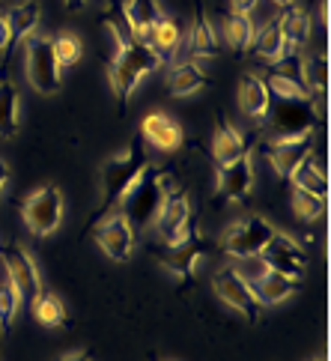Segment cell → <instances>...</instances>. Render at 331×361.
Listing matches in <instances>:
<instances>
[{
	"label": "cell",
	"mask_w": 331,
	"mask_h": 361,
	"mask_svg": "<svg viewBox=\"0 0 331 361\" xmlns=\"http://www.w3.org/2000/svg\"><path fill=\"white\" fill-rule=\"evenodd\" d=\"M257 4H260V0H230V12H242V16H251Z\"/></svg>",
	"instance_id": "cell-37"
},
{
	"label": "cell",
	"mask_w": 331,
	"mask_h": 361,
	"mask_svg": "<svg viewBox=\"0 0 331 361\" xmlns=\"http://www.w3.org/2000/svg\"><path fill=\"white\" fill-rule=\"evenodd\" d=\"M245 156H248V140L242 137V132L230 120H221L212 132V161L218 167H227Z\"/></svg>",
	"instance_id": "cell-18"
},
{
	"label": "cell",
	"mask_w": 331,
	"mask_h": 361,
	"mask_svg": "<svg viewBox=\"0 0 331 361\" xmlns=\"http://www.w3.org/2000/svg\"><path fill=\"white\" fill-rule=\"evenodd\" d=\"M292 212H296L301 221H320L323 212H325V200L311 195V191L296 188L292 191Z\"/></svg>",
	"instance_id": "cell-33"
},
{
	"label": "cell",
	"mask_w": 331,
	"mask_h": 361,
	"mask_svg": "<svg viewBox=\"0 0 331 361\" xmlns=\"http://www.w3.org/2000/svg\"><path fill=\"white\" fill-rule=\"evenodd\" d=\"M21 218L30 227L33 236L39 239L51 236L60 227V218H63V191L57 185H42L30 191V197L21 206Z\"/></svg>",
	"instance_id": "cell-9"
},
{
	"label": "cell",
	"mask_w": 331,
	"mask_h": 361,
	"mask_svg": "<svg viewBox=\"0 0 331 361\" xmlns=\"http://www.w3.org/2000/svg\"><path fill=\"white\" fill-rule=\"evenodd\" d=\"M87 6V0H66V9L69 12H78V9H84Z\"/></svg>",
	"instance_id": "cell-40"
},
{
	"label": "cell",
	"mask_w": 331,
	"mask_h": 361,
	"mask_svg": "<svg viewBox=\"0 0 331 361\" xmlns=\"http://www.w3.org/2000/svg\"><path fill=\"white\" fill-rule=\"evenodd\" d=\"M39 18H42V4H39V0H24V4L12 6V9L6 12L12 45L27 42L30 36H33V30L39 27Z\"/></svg>",
	"instance_id": "cell-22"
},
{
	"label": "cell",
	"mask_w": 331,
	"mask_h": 361,
	"mask_svg": "<svg viewBox=\"0 0 331 361\" xmlns=\"http://www.w3.org/2000/svg\"><path fill=\"white\" fill-rule=\"evenodd\" d=\"M218 54V36H215V27L206 16V9H197V18L191 21L188 33H182V48L176 60L185 57V60H206Z\"/></svg>",
	"instance_id": "cell-16"
},
{
	"label": "cell",
	"mask_w": 331,
	"mask_h": 361,
	"mask_svg": "<svg viewBox=\"0 0 331 361\" xmlns=\"http://www.w3.org/2000/svg\"><path fill=\"white\" fill-rule=\"evenodd\" d=\"M51 42H54V57L60 63V69H69V66H75V63L81 60V39L75 33L63 30Z\"/></svg>",
	"instance_id": "cell-32"
},
{
	"label": "cell",
	"mask_w": 331,
	"mask_h": 361,
	"mask_svg": "<svg viewBox=\"0 0 331 361\" xmlns=\"http://www.w3.org/2000/svg\"><path fill=\"white\" fill-rule=\"evenodd\" d=\"M149 167L146 159V144L141 135L132 137V144H125L117 156H111L101 167V203L96 215H108L113 206H120V200L129 195L132 185L141 179V173Z\"/></svg>",
	"instance_id": "cell-1"
},
{
	"label": "cell",
	"mask_w": 331,
	"mask_h": 361,
	"mask_svg": "<svg viewBox=\"0 0 331 361\" xmlns=\"http://www.w3.org/2000/svg\"><path fill=\"white\" fill-rule=\"evenodd\" d=\"M212 290L227 307H233V311L242 314L248 322H260L266 307L260 305L257 295H254L251 283L236 272V266H221L218 272L212 275Z\"/></svg>",
	"instance_id": "cell-8"
},
{
	"label": "cell",
	"mask_w": 331,
	"mask_h": 361,
	"mask_svg": "<svg viewBox=\"0 0 331 361\" xmlns=\"http://www.w3.org/2000/svg\"><path fill=\"white\" fill-rule=\"evenodd\" d=\"M316 96L311 99H272L266 123L272 126L275 137H301L313 135L316 126Z\"/></svg>",
	"instance_id": "cell-5"
},
{
	"label": "cell",
	"mask_w": 331,
	"mask_h": 361,
	"mask_svg": "<svg viewBox=\"0 0 331 361\" xmlns=\"http://www.w3.org/2000/svg\"><path fill=\"white\" fill-rule=\"evenodd\" d=\"M18 128H21L18 87L6 78V81H0V137H15Z\"/></svg>",
	"instance_id": "cell-24"
},
{
	"label": "cell",
	"mask_w": 331,
	"mask_h": 361,
	"mask_svg": "<svg viewBox=\"0 0 331 361\" xmlns=\"http://www.w3.org/2000/svg\"><path fill=\"white\" fill-rule=\"evenodd\" d=\"M209 84H212V78H209L206 69H203L197 60H182V63H176L173 72H170V93L180 96V99L200 93V90H206Z\"/></svg>",
	"instance_id": "cell-23"
},
{
	"label": "cell",
	"mask_w": 331,
	"mask_h": 361,
	"mask_svg": "<svg viewBox=\"0 0 331 361\" xmlns=\"http://www.w3.org/2000/svg\"><path fill=\"white\" fill-rule=\"evenodd\" d=\"M161 63L164 60L141 39H135L129 45H117V54H113L111 66H108V78L113 87V96L120 99V105L129 102V96L137 90V84H141L149 72H156Z\"/></svg>",
	"instance_id": "cell-3"
},
{
	"label": "cell",
	"mask_w": 331,
	"mask_h": 361,
	"mask_svg": "<svg viewBox=\"0 0 331 361\" xmlns=\"http://www.w3.org/2000/svg\"><path fill=\"white\" fill-rule=\"evenodd\" d=\"M6 183H9V167H6V161H4V159H0V195H4Z\"/></svg>",
	"instance_id": "cell-39"
},
{
	"label": "cell",
	"mask_w": 331,
	"mask_h": 361,
	"mask_svg": "<svg viewBox=\"0 0 331 361\" xmlns=\"http://www.w3.org/2000/svg\"><path fill=\"white\" fill-rule=\"evenodd\" d=\"M301 81L316 96L328 93V54H311L301 60Z\"/></svg>",
	"instance_id": "cell-31"
},
{
	"label": "cell",
	"mask_w": 331,
	"mask_h": 361,
	"mask_svg": "<svg viewBox=\"0 0 331 361\" xmlns=\"http://www.w3.org/2000/svg\"><path fill=\"white\" fill-rule=\"evenodd\" d=\"M24 69H27V81L36 93L54 96L63 78H60V63L54 57V42L48 36H30L24 45Z\"/></svg>",
	"instance_id": "cell-6"
},
{
	"label": "cell",
	"mask_w": 331,
	"mask_h": 361,
	"mask_svg": "<svg viewBox=\"0 0 331 361\" xmlns=\"http://www.w3.org/2000/svg\"><path fill=\"white\" fill-rule=\"evenodd\" d=\"M254 188V167L251 159H239L227 167H218V179H215V191L227 203H242Z\"/></svg>",
	"instance_id": "cell-17"
},
{
	"label": "cell",
	"mask_w": 331,
	"mask_h": 361,
	"mask_svg": "<svg viewBox=\"0 0 331 361\" xmlns=\"http://www.w3.org/2000/svg\"><path fill=\"white\" fill-rule=\"evenodd\" d=\"M272 4H277L281 9H287V6H296V0H272Z\"/></svg>",
	"instance_id": "cell-41"
},
{
	"label": "cell",
	"mask_w": 331,
	"mask_h": 361,
	"mask_svg": "<svg viewBox=\"0 0 331 361\" xmlns=\"http://www.w3.org/2000/svg\"><path fill=\"white\" fill-rule=\"evenodd\" d=\"M221 33H224V42L230 45L233 51H245V48H251L257 27H254L251 16H242V12H227L224 21H221Z\"/></svg>",
	"instance_id": "cell-26"
},
{
	"label": "cell",
	"mask_w": 331,
	"mask_h": 361,
	"mask_svg": "<svg viewBox=\"0 0 331 361\" xmlns=\"http://www.w3.org/2000/svg\"><path fill=\"white\" fill-rule=\"evenodd\" d=\"M260 260H263V266H269V269H275V272H281L292 281H301L304 269H308V257H304L301 245L292 242L287 233H275L272 242L260 251Z\"/></svg>",
	"instance_id": "cell-13"
},
{
	"label": "cell",
	"mask_w": 331,
	"mask_h": 361,
	"mask_svg": "<svg viewBox=\"0 0 331 361\" xmlns=\"http://www.w3.org/2000/svg\"><path fill=\"white\" fill-rule=\"evenodd\" d=\"M311 361H325V358H311Z\"/></svg>",
	"instance_id": "cell-42"
},
{
	"label": "cell",
	"mask_w": 331,
	"mask_h": 361,
	"mask_svg": "<svg viewBox=\"0 0 331 361\" xmlns=\"http://www.w3.org/2000/svg\"><path fill=\"white\" fill-rule=\"evenodd\" d=\"M176 188V176L170 167H158L149 164L146 171L141 173V179L132 185V191L120 200L125 221L132 224V230H149L156 215L161 209V200L168 197V191Z\"/></svg>",
	"instance_id": "cell-2"
},
{
	"label": "cell",
	"mask_w": 331,
	"mask_h": 361,
	"mask_svg": "<svg viewBox=\"0 0 331 361\" xmlns=\"http://www.w3.org/2000/svg\"><path fill=\"white\" fill-rule=\"evenodd\" d=\"M105 24H108L111 36L117 39V45H129V42L137 39L132 21H129V16H125L123 0H108V6H105Z\"/></svg>",
	"instance_id": "cell-30"
},
{
	"label": "cell",
	"mask_w": 331,
	"mask_h": 361,
	"mask_svg": "<svg viewBox=\"0 0 331 361\" xmlns=\"http://www.w3.org/2000/svg\"><path fill=\"white\" fill-rule=\"evenodd\" d=\"M277 24H281V33L284 39L292 48H301L304 42L311 39V16L299 6H287L281 16H277Z\"/></svg>",
	"instance_id": "cell-27"
},
{
	"label": "cell",
	"mask_w": 331,
	"mask_h": 361,
	"mask_svg": "<svg viewBox=\"0 0 331 361\" xmlns=\"http://www.w3.org/2000/svg\"><path fill=\"white\" fill-rule=\"evenodd\" d=\"M33 317L39 319L45 329H60V326L69 322V311H66V305H63V299L57 293L45 290V287L33 299Z\"/></svg>",
	"instance_id": "cell-25"
},
{
	"label": "cell",
	"mask_w": 331,
	"mask_h": 361,
	"mask_svg": "<svg viewBox=\"0 0 331 361\" xmlns=\"http://www.w3.org/2000/svg\"><path fill=\"white\" fill-rule=\"evenodd\" d=\"M135 230L125 221L123 212H111L105 221L96 227V245L105 251L113 263H129L135 254Z\"/></svg>",
	"instance_id": "cell-12"
},
{
	"label": "cell",
	"mask_w": 331,
	"mask_h": 361,
	"mask_svg": "<svg viewBox=\"0 0 331 361\" xmlns=\"http://www.w3.org/2000/svg\"><path fill=\"white\" fill-rule=\"evenodd\" d=\"M161 60H173L176 54H180V48H182V27H180V21L176 18H168V16H161L152 27L146 30V39H144Z\"/></svg>",
	"instance_id": "cell-21"
},
{
	"label": "cell",
	"mask_w": 331,
	"mask_h": 361,
	"mask_svg": "<svg viewBox=\"0 0 331 361\" xmlns=\"http://www.w3.org/2000/svg\"><path fill=\"white\" fill-rule=\"evenodd\" d=\"M123 6H125V16H129L132 27H135V33H137V39L141 42L146 39V30L164 16L158 0H123Z\"/></svg>",
	"instance_id": "cell-28"
},
{
	"label": "cell",
	"mask_w": 331,
	"mask_h": 361,
	"mask_svg": "<svg viewBox=\"0 0 331 361\" xmlns=\"http://www.w3.org/2000/svg\"><path fill=\"white\" fill-rule=\"evenodd\" d=\"M263 156L269 159V164L275 167L277 176L289 179L296 173V167L304 164L313 156V135H301V137H272L266 144Z\"/></svg>",
	"instance_id": "cell-11"
},
{
	"label": "cell",
	"mask_w": 331,
	"mask_h": 361,
	"mask_svg": "<svg viewBox=\"0 0 331 361\" xmlns=\"http://www.w3.org/2000/svg\"><path fill=\"white\" fill-rule=\"evenodd\" d=\"M289 179H292V185H296V188L311 191V195H316L320 200L328 197V173L313 161V156L304 161V164H299V167H296V173H292Z\"/></svg>",
	"instance_id": "cell-29"
},
{
	"label": "cell",
	"mask_w": 331,
	"mask_h": 361,
	"mask_svg": "<svg viewBox=\"0 0 331 361\" xmlns=\"http://www.w3.org/2000/svg\"><path fill=\"white\" fill-rule=\"evenodd\" d=\"M254 57L263 60V63H269V66H275L277 60H284L289 51H296L287 39H284V33H281V24H277V18H272L269 24H263V27L254 33Z\"/></svg>",
	"instance_id": "cell-20"
},
{
	"label": "cell",
	"mask_w": 331,
	"mask_h": 361,
	"mask_svg": "<svg viewBox=\"0 0 331 361\" xmlns=\"http://www.w3.org/2000/svg\"><path fill=\"white\" fill-rule=\"evenodd\" d=\"M269 93H272V99H311L313 93L308 87H304L301 81H296V78H284V75H269Z\"/></svg>",
	"instance_id": "cell-35"
},
{
	"label": "cell",
	"mask_w": 331,
	"mask_h": 361,
	"mask_svg": "<svg viewBox=\"0 0 331 361\" xmlns=\"http://www.w3.org/2000/svg\"><path fill=\"white\" fill-rule=\"evenodd\" d=\"M152 230L156 236L168 245H182L191 236H197L194 230V218H191V200H188V191L185 188H170L168 197L161 200V209L152 221Z\"/></svg>",
	"instance_id": "cell-4"
},
{
	"label": "cell",
	"mask_w": 331,
	"mask_h": 361,
	"mask_svg": "<svg viewBox=\"0 0 331 361\" xmlns=\"http://www.w3.org/2000/svg\"><path fill=\"white\" fill-rule=\"evenodd\" d=\"M269 105H272V93H269V87H266V81L260 78V75H254V72L242 75V81H239V108L245 111L251 120L266 123Z\"/></svg>",
	"instance_id": "cell-19"
},
{
	"label": "cell",
	"mask_w": 331,
	"mask_h": 361,
	"mask_svg": "<svg viewBox=\"0 0 331 361\" xmlns=\"http://www.w3.org/2000/svg\"><path fill=\"white\" fill-rule=\"evenodd\" d=\"M18 305H21V293L15 290V283L9 278H4L0 281V329H9L15 322Z\"/></svg>",
	"instance_id": "cell-34"
},
{
	"label": "cell",
	"mask_w": 331,
	"mask_h": 361,
	"mask_svg": "<svg viewBox=\"0 0 331 361\" xmlns=\"http://www.w3.org/2000/svg\"><path fill=\"white\" fill-rule=\"evenodd\" d=\"M275 233L277 230L266 221V218L245 215V218H239V221H233L230 227H227V233L221 239V248L230 257H236V260H248V257H260V251L272 242Z\"/></svg>",
	"instance_id": "cell-7"
},
{
	"label": "cell",
	"mask_w": 331,
	"mask_h": 361,
	"mask_svg": "<svg viewBox=\"0 0 331 361\" xmlns=\"http://www.w3.org/2000/svg\"><path fill=\"white\" fill-rule=\"evenodd\" d=\"M206 254H209V242L200 239V236H191L182 245H170L164 254H158V260H161V266L168 269V272H173L176 278L188 281L191 275L197 272V266L203 263V257H206Z\"/></svg>",
	"instance_id": "cell-15"
},
{
	"label": "cell",
	"mask_w": 331,
	"mask_h": 361,
	"mask_svg": "<svg viewBox=\"0 0 331 361\" xmlns=\"http://www.w3.org/2000/svg\"><path fill=\"white\" fill-rule=\"evenodd\" d=\"M141 137H144V144L156 147V149H161V152H176V149L185 144L182 126L176 123L170 114H164V111L146 114L144 123H141Z\"/></svg>",
	"instance_id": "cell-14"
},
{
	"label": "cell",
	"mask_w": 331,
	"mask_h": 361,
	"mask_svg": "<svg viewBox=\"0 0 331 361\" xmlns=\"http://www.w3.org/2000/svg\"><path fill=\"white\" fill-rule=\"evenodd\" d=\"M60 361H93V353L90 350H75V353H66Z\"/></svg>",
	"instance_id": "cell-38"
},
{
	"label": "cell",
	"mask_w": 331,
	"mask_h": 361,
	"mask_svg": "<svg viewBox=\"0 0 331 361\" xmlns=\"http://www.w3.org/2000/svg\"><path fill=\"white\" fill-rule=\"evenodd\" d=\"M0 263L6 269V278L15 283V290L21 293V299L33 302L42 290V275L36 269V260L30 257V251H24L21 245L6 242L0 245Z\"/></svg>",
	"instance_id": "cell-10"
},
{
	"label": "cell",
	"mask_w": 331,
	"mask_h": 361,
	"mask_svg": "<svg viewBox=\"0 0 331 361\" xmlns=\"http://www.w3.org/2000/svg\"><path fill=\"white\" fill-rule=\"evenodd\" d=\"M12 51V36H9V21L6 16H0V57Z\"/></svg>",
	"instance_id": "cell-36"
}]
</instances>
